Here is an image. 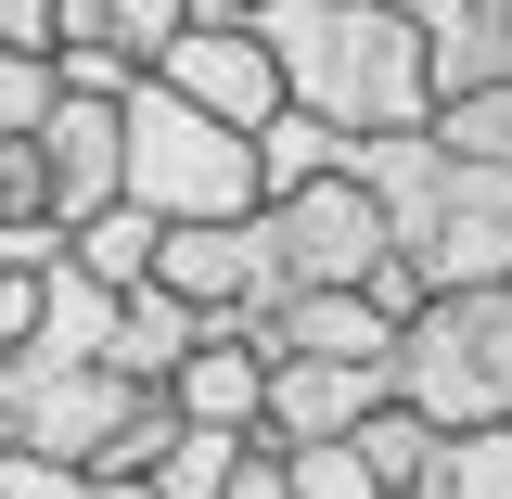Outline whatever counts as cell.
<instances>
[{"mask_svg": "<svg viewBox=\"0 0 512 499\" xmlns=\"http://www.w3.org/2000/svg\"><path fill=\"white\" fill-rule=\"evenodd\" d=\"M256 39L282 64V103H308L346 141H384V128L436 116V39L397 0H269Z\"/></svg>", "mask_w": 512, "mask_h": 499, "instance_id": "1", "label": "cell"}, {"mask_svg": "<svg viewBox=\"0 0 512 499\" xmlns=\"http://www.w3.org/2000/svg\"><path fill=\"white\" fill-rule=\"evenodd\" d=\"M359 192L384 205V244H397V269H423V295H461V282L512 269V167L448 154L436 128L359 141Z\"/></svg>", "mask_w": 512, "mask_h": 499, "instance_id": "2", "label": "cell"}, {"mask_svg": "<svg viewBox=\"0 0 512 499\" xmlns=\"http://www.w3.org/2000/svg\"><path fill=\"white\" fill-rule=\"evenodd\" d=\"M116 141H128L116 192L141 205V218H256V141L218 128L205 103H180L167 77H128Z\"/></svg>", "mask_w": 512, "mask_h": 499, "instance_id": "3", "label": "cell"}, {"mask_svg": "<svg viewBox=\"0 0 512 499\" xmlns=\"http://www.w3.org/2000/svg\"><path fill=\"white\" fill-rule=\"evenodd\" d=\"M384 384L423 410V423H512V269L500 282H461V295H423L384 346Z\"/></svg>", "mask_w": 512, "mask_h": 499, "instance_id": "4", "label": "cell"}, {"mask_svg": "<svg viewBox=\"0 0 512 499\" xmlns=\"http://www.w3.org/2000/svg\"><path fill=\"white\" fill-rule=\"evenodd\" d=\"M154 282H167L192 320H231V333H244V320L282 295L269 218H167V231H154Z\"/></svg>", "mask_w": 512, "mask_h": 499, "instance_id": "5", "label": "cell"}, {"mask_svg": "<svg viewBox=\"0 0 512 499\" xmlns=\"http://www.w3.org/2000/svg\"><path fill=\"white\" fill-rule=\"evenodd\" d=\"M141 77H167L180 103H205V116L244 128V141L282 116V64H269V39H256V26H218V13H180V26H167V52L141 64Z\"/></svg>", "mask_w": 512, "mask_h": 499, "instance_id": "6", "label": "cell"}, {"mask_svg": "<svg viewBox=\"0 0 512 499\" xmlns=\"http://www.w3.org/2000/svg\"><path fill=\"white\" fill-rule=\"evenodd\" d=\"M256 218H269L282 282H372L384 269V205L359 192V167L346 180H308V192H269Z\"/></svg>", "mask_w": 512, "mask_h": 499, "instance_id": "7", "label": "cell"}, {"mask_svg": "<svg viewBox=\"0 0 512 499\" xmlns=\"http://www.w3.org/2000/svg\"><path fill=\"white\" fill-rule=\"evenodd\" d=\"M384 397V359H269V397H256V436L269 448H320V436H359Z\"/></svg>", "mask_w": 512, "mask_h": 499, "instance_id": "8", "label": "cell"}, {"mask_svg": "<svg viewBox=\"0 0 512 499\" xmlns=\"http://www.w3.org/2000/svg\"><path fill=\"white\" fill-rule=\"evenodd\" d=\"M116 103H128V90H116ZM116 103H103V90H52V116H39V180H52V218H64V231L116 205V167H128Z\"/></svg>", "mask_w": 512, "mask_h": 499, "instance_id": "9", "label": "cell"}, {"mask_svg": "<svg viewBox=\"0 0 512 499\" xmlns=\"http://www.w3.org/2000/svg\"><path fill=\"white\" fill-rule=\"evenodd\" d=\"M244 333L269 346V359H384V346H397V320H384L359 282H282Z\"/></svg>", "mask_w": 512, "mask_h": 499, "instance_id": "10", "label": "cell"}, {"mask_svg": "<svg viewBox=\"0 0 512 499\" xmlns=\"http://www.w3.org/2000/svg\"><path fill=\"white\" fill-rule=\"evenodd\" d=\"M256 397H269V346H256V333H231V320H205L180 359H167V410H180V423L256 436Z\"/></svg>", "mask_w": 512, "mask_h": 499, "instance_id": "11", "label": "cell"}, {"mask_svg": "<svg viewBox=\"0 0 512 499\" xmlns=\"http://www.w3.org/2000/svg\"><path fill=\"white\" fill-rule=\"evenodd\" d=\"M192 0H52V39H77V52H116L128 77L167 52V26H180Z\"/></svg>", "mask_w": 512, "mask_h": 499, "instance_id": "12", "label": "cell"}, {"mask_svg": "<svg viewBox=\"0 0 512 499\" xmlns=\"http://www.w3.org/2000/svg\"><path fill=\"white\" fill-rule=\"evenodd\" d=\"M346 167H359V141L320 128L308 103H282V116L256 128V205H269V192H308V180H346Z\"/></svg>", "mask_w": 512, "mask_h": 499, "instance_id": "13", "label": "cell"}, {"mask_svg": "<svg viewBox=\"0 0 512 499\" xmlns=\"http://www.w3.org/2000/svg\"><path fill=\"white\" fill-rule=\"evenodd\" d=\"M397 499H512V423H461V436H436V461H423Z\"/></svg>", "mask_w": 512, "mask_h": 499, "instance_id": "14", "label": "cell"}, {"mask_svg": "<svg viewBox=\"0 0 512 499\" xmlns=\"http://www.w3.org/2000/svg\"><path fill=\"white\" fill-rule=\"evenodd\" d=\"M205 320L167 295V282H116V372H141V384H167V359H180Z\"/></svg>", "mask_w": 512, "mask_h": 499, "instance_id": "15", "label": "cell"}, {"mask_svg": "<svg viewBox=\"0 0 512 499\" xmlns=\"http://www.w3.org/2000/svg\"><path fill=\"white\" fill-rule=\"evenodd\" d=\"M154 231H167V218H141V205H103V218H77V231H64V269H90V282H154Z\"/></svg>", "mask_w": 512, "mask_h": 499, "instance_id": "16", "label": "cell"}, {"mask_svg": "<svg viewBox=\"0 0 512 499\" xmlns=\"http://www.w3.org/2000/svg\"><path fill=\"white\" fill-rule=\"evenodd\" d=\"M474 77H512V0H461L436 26V103L474 90Z\"/></svg>", "mask_w": 512, "mask_h": 499, "instance_id": "17", "label": "cell"}, {"mask_svg": "<svg viewBox=\"0 0 512 499\" xmlns=\"http://www.w3.org/2000/svg\"><path fill=\"white\" fill-rule=\"evenodd\" d=\"M167 436H180V410H167V384H141L116 423L90 436V461H77V474H154V461H167Z\"/></svg>", "mask_w": 512, "mask_h": 499, "instance_id": "18", "label": "cell"}, {"mask_svg": "<svg viewBox=\"0 0 512 499\" xmlns=\"http://www.w3.org/2000/svg\"><path fill=\"white\" fill-rule=\"evenodd\" d=\"M423 128H436L448 154H487V167H512V77H474V90H448Z\"/></svg>", "mask_w": 512, "mask_h": 499, "instance_id": "19", "label": "cell"}, {"mask_svg": "<svg viewBox=\"0 0 512 499\" xmlns=\"http://www.w3.org/2000/svg\"><path fill=\"white\" fill-rule=\"evenodd\" d=\"M244 448H256V436H218V423H180V436H167V461H154V499H218Z\"/></svg>", "mask_w": 512, "mask_h": 499, "instance_id": "20", "label": "cell"}, {"mask_svg": "<svg viewBox=\"0 0 512 499\" xmlns=\"http://www.w3.org/2000/svg\"><path fill=\"white\" fill-rule=\"evenodd\" d=\"M436 436H448V423H423V410H410V397H384V410H372V423H359V436H346V448H359V461H372L384 487H410V474H423V461H436Z\"/></svg>", "mask_w": 512, "mask_h": 499, "instance_id": "21", "label": "cell"}, {"mask_svg": "<svg viewBox=\"0 0 512 499\" xmlns=\"http://www.w3.org/2000/svg\"><path fill=\"white\" fill-rule=\"evenodd\" d=\"M282 474H295V499H397L372 474V461H359V448L346 436H320V448H282Z\"/></svg>", "mask_w": 512, "mask_h": 499, "instance_id": "22", "label": "cell"}, {"mask_svg": "<svg viewBox=\"0 0 512 499\" xmlns=\"http://www.w3.org/2000/svg\"><path fill=\"white\" fill-rule=\"evenodd\" d=\"M0 499H90V474H77L64 448H26V436H0Z\"/></svg>", "mask_w": 512, "mask_h": 499, "instance_id": "23", "label": "cell"}, {"mask_svg": "<svg viewBox=\"0 0 512 499\" xmlns=\"http://www.w3.org/2000/svg\"><path fill=\"white\" fill-rule=\"evenodd\" d=\"M52 90H64L52 52H0V141H26V128L52 116Z\"/></svg>", "mask_w": 512, "mask_h": 499, "instance_id": "24", "label": "cell"}, {"mask_svg": "<svg viewBox=\"0 0 512 499\" xmlns=\"http://www.w3.org/2000/svg\"><path fill=\"white\" fill-rule=\"evenodd\" d=\"M0 218H52V180H39V128L0 141Z\"/></svg>", "mask_w": 512, "mask_h": 499, "instance_id": "25", "label": "cell"}, {"mask_svg": "<svg viewBox=\"0 0 512 499\" xmlns=\"http://www.w3.org/2000/svg\"><path fill=\"white\" fill-rule=\"evenodd\" d=\"M0 269H64V218H0Z\"/></svg>", "mask_w": 512, "mask_h": 499, "instance_id": "26", "label": "cell"}, {"mask_svg": "<svg viewBox=\"0 0 512 499\" xmlns=\"http://www.w3.org/2000/svg\"><path fill=\"white\" fill-rule=\"evenodd\" d=\"M218 499H295V474H282V448L256 436L244 461H231V487H218Z\"/></svg>", "mask_w": 512, "mask_h": 499, "instance_id": "27", "label": "cell"}, {"mask_svg": "<svg viewBox=\"0 0 512 499\" xmlns=\"http://www.w3.org/2000/svg\"><path fill=\"white\" fill-rule=\"evenodd\" d=\"M39 333V269H0V359Z\"/></svg>", "mask_w": 512, "mask_h": 499, "instance_id": "28", "label": "cell"}, {"mask_svg": "<svg viewBox=\"0 0 512 499\" xmlns=\"http://www.w3.org/2000/svg\"><path fill=\"white\" fill-rule=\"evenodd\" d=\"M0 52H52V0H0Z\"/></svg>", "mask_w": 512, "mask_h": 499, "instance_id": "29", "label": "cell"}, {"mask_svg": "<svg viewBox=\"0 0 512 499\" xmlns=\"http://www.w3.org/2000/svg\"><path fill=\"white\" fill-rule=\"evenodd\" d=\"M90 499H154V474H90Z\"/></svg>", "mask_w": 512, "mask_h": 499, "instance_id": "30", "label": "cell"}, {"mask_svg": "<svg viewBox=\"0 0 512 499\" xmlns=\"http://www.w3.org/2000/svg\"><path fill=\"white\" fill-rule=\"evenodd\" d=\"M192 13H218V26H256V13H269V0H192Z\"/></svg>", "mask_w": 512, "mask_h": 499, "instance_id": "31", "label": "cell"}, {"mask_svg": "<svg viewBox=\"0 0 512 499\" xmlns=\"http://www.w3.org/2000/svg\"><path fill=\"white\" fill-rule=\"evenodd\" d=\"M397 13H423V39H436V26H448V13H461V0H397Z\"/></svg>", "mask_w": 512, "mask_h": 499, "instance_id": "32", "label": "cell"}, {"mask_svg": "<svg viewBox=\"0 0 512 499\" xmlns=\"http://www.w3.org/2000/svg\"><path fill=\"white\" fill-rule=\"evenodd\" d=\"M0 436H13V423H0Z\"/></svg>", "mask_w": 512, "mask_h": 499, "instance_id": "33", "label": "cell"}]
</instances>
